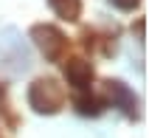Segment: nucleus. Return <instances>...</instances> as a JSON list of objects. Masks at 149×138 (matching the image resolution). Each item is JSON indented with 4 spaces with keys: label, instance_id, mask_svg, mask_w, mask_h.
<instances>
[{
    "label": "nucleus",
    "instance_id": "obj_4",
    "mask_svg": "<svg viewBox=\"0 0 149 138\" xmlns=\"http://www.w3.org/2000/svg\"><path fill=\"white\" fill-rule=\"evenodd\" d=\"M65 79L70 88H76L79 93H87L90 90V82H93V65L87 59H68L65 62Z\"/></svg>",
    "mask_w": 149,
    "mask_h": 138
},
{
    "label": "nucleus",
    "instance_id": "obj_1",
    "mask_svg": "<svg viewBox=\"0 0 149 138\" xmlns=\"http://www.w3.org/2000/svg\"><path fill=\"white\" fill-rule=\"evenodd\" d=\"M65 102H68L65 88L56 79H51V76H42V79L31 82V88H28V104L34 107V113H40V116L59 113L65 107Z\"/></svg>",
    "mask_w": 149,
    "mask_h": 138
},
{
    "label": "nucleus",
    "instance_id": "obj_2",
    "mask_svg": "<svg viewBox=\"0 0 149 138\" xmlns=\"http://www.w3.org/2000/svg\"><path fill=\"white\" fill-rule=\"evenodd\" d=\"M31 40L37 42V48L42 51V57L48 59V62H59V59L65 57L68 40H65V34L59 31L56 25H51V23H37V25L31 28Z\"/></svg>",
    "mask_w": 149,
    "mask_h": 138
},
{
    "label": "nucleus",
    "instance_id": "obj_3",
    "mask_svg": "<svg viewBox=\"0 0 149 138\" xmlns=\"http://www.w3.org/2000/svg\"><path fill=\"white\" fill-rule=\"evenodd\" d=\"M104 96H107L104 104L118 107L127 118H138V116H141V110H138V96H135L132 90H130V85H124L121 79H107L104 82Z\"/></svg>",
    "mask_w": 149,
    "mask_h": 138
},
{
    "label": "nucleus",
    "instance_id": "obj_5",
    "mask_svg": "<svg viewBox=\"0 0 149 138\" xmlns=\"http://www.w3.org/2000/svg\"><path fill=\"white\" fill-rule=\"evenodd\" d=\"M48 6L59 20H68V23H76L82 17V0H48Z\"/></svg>",
    "mask_w": 149,
    "mask_h": 138
},
{
    "label": "nucleus",
    "instance_id": "obj_6",
    "mask_svg": "<svg viewBox=\"0 0 149 138\" xmlns=\"http://www.w3.org/2000/svg\"><path fill=\"white\" fill-rule=\"evenodd\" d=\"M110 3H113L116 8H124V11H130V8H135L141 0H110Z\"/></svg>",
    "mask_w": 149,
    "mask_h": 138
}]
</instances>
